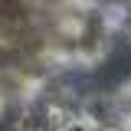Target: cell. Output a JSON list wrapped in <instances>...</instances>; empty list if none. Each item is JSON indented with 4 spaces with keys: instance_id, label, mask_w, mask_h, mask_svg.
Masks as SVG:
<instances>
[{
    "instance_id": "1",
    "label": "cell",
    "mask_w": 131,
    "mask_h": 131,
    "mask_svg": "<svg viewBox=\"0 0 131 131\" xmlns=\"http://www.w3.org/2000/svg\"><path fill=\"white\" fill-rule=\"evenodd\" d=\"M75 112H66L59 105H26L23 112L13 118V131H59L66 125V118H72Z\"/></svg>"
},
{
    "instance_id": "2",
    "label": "cell",
    "mask_w": 131,
    "mask_h": 131,
    "mask_svg": "<svg viewBox=\"0 0 131 131\" xmlns=\"http://www.w3.org/2000/svg\"><path fill=\"white\" fill-rule=\"evenodd\" d=\"M59 131H98V128L92 125V121H89V118H82V115L75 112L72 118H66V125H62Z\"/></svg>"
},
{
    "instance_id": "3",
    "label": "cell",
    "mask_w": 131,
    "mask_h": 131,
    "mask_svg": "<svg viewBox=\"0 0 131 131\" xmlns=\"http://www.w3.org/2000/svg\"><path fill=\"white\" fill-rule=\"evenodd\" d=\"M125 36H128V43H131V16L125 20Z\"/></svg>"
}]
</instances>
